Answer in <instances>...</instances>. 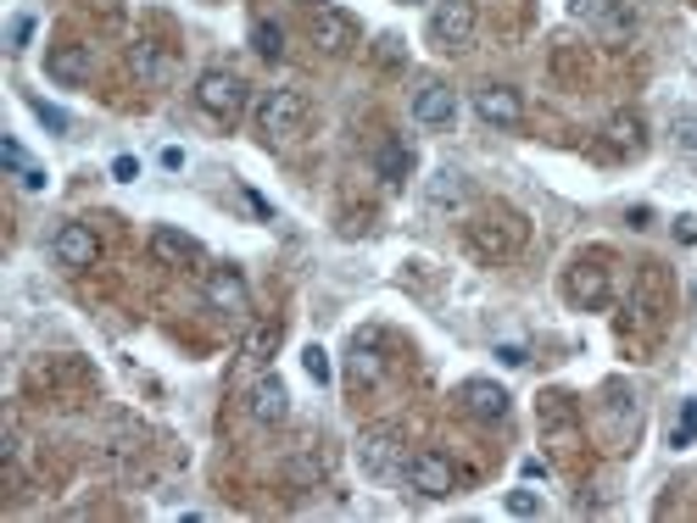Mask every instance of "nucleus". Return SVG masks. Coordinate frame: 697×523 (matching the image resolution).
I'll use <instances>...</instances> for the list:
<instances>
[{
    "label": "nucleus",
    "instance_id": "obj_1",
    "mask_svg": "<svg viewBox=\"0 0 697 523\" xmlns=\"http://www.w3.org/2000/svg\"><path fill=\"white\" fill-rule=\"evenodd\" d=\"M469 251L475 257H486V262H508V257H519L525 251V240H530V223L514 212V207H486L469 229Z\"/></svg>",
    "mask_w": 697,
    "mask_h": 523
},
{
    "label": "nucleus",
    "instance_id": "obj_2",
    "mask_svg": "<svg viewBox=\"0 0 697 523\" xmlns=\"http://www.w3.org/2000/svg\"><path fill=\"white\" fill-rule=\"evenodd\" d=\"M564 301L580 312H603L614 301V273H608V251H580L564 268Z\"/></svg>",
    "mask_w": 697,
    "mask_h": 523
},
{
    "label": "nucleus",
    "instance_id": "obj_3",
    "mask_svg": "<svg viewBox=\"0 0 697 523\" xmlns=\"http://www.w3.org/2000/svg\"><path fill=\"white\" fill-rule=\"evenodd\" d=\"M475 29H480L475 0H436V12H430V46L436 51H469Z\"/></svg>",
    "mask_w": 697,
    "mask_h": 523
},
{
    "label": "nucleus",
    "instance_id": "obj_4",
    "mask_svg": "<svg viewBox=\"0 0 697 523\" xmlns=\"http://www.w3.org/2000/svg\"><path fill=\"white\" fill-rule=\"evenodd\" d=\"M307 29H312V46H318V51H329V57L358 51V40H364L358 18L346 12V7H335V0H318V7L307 12Z\"/></svg>",
    "mask_w": 697,
    "mask_h": 523
},
{
    "label": "nucleus",
    "instance_id": "obj_5",
    "mask_svg": "<svg viewBox=\"0 0 697 523\" xmlns=\"http://www.w3.org/2000/svg\"><path fill=\"white\" fill-rule=\"evenodd\" d=\"M196 107H201L207 118H218V123H235L240 107H246V79L229 73V68H207V73L196 79Z\"/></svg>",
    "mask_w": 697,
    "mask_h": 523
},
{
    "label": "nucleus",
    "instance_id": "obj_6",
    "mask_svg": "<svg viewBox=\"0 0 697 523\" xmlns=\"http://www.w3.org/2000/svg\"><path fill=\"white\" fill-rule=\"evenodd\" d=\"M307 123V95L301 90H268L257 101V134L262 140H296Z\"/></svg>",
    "mask_w": 697,
    "mask_h": 523
},
{
    "label": "nucleus",
    "instance_id": "obj_7",
    "mask_svg": "<svg viewBox=\"0 0 697 523\" xmlns=\"http://www.w3.org/2000/svg\"><path fill=\"white\" fill-rule=\"evenodd\" d=\"M402 479H408V490H419V495H430V501H447V495L458 490V467H452L441 451H414V456L402 462Z\"/></svg>",
    "mask_w": 697,
    "mask_h": 523
},
{
    "label": "nucleus",
    "instance_id": "obj_8",
    "mask_svg": "<svg viewBox=\"0 0 697 523\" xmlns=\"http://www.w3.org/2000/svg\"><path fill=\"white\" fill-rule=\"evenodd\" d=\"M402 462H408V456H402V434H397V429L380 423V429H364V434H358V467H364L369 479L402 473Z\"/></svg>",
    "mask_w": 697,
    "mask_h": 523
},
{
    "label": "nucleus",
    "instance_id": "obj_9",
    "mask_svg": "<svg viewBox=\"0 0 697 523\" xmlns=\"http://www.w3.org/2000/svg\"><path fill=\"white\" fill-rule=\"evenodd\" d=\"M51 251H57V262H62L68 273H84V268L101 262V240H96L90 223H62L57 240H51Z\"/></svg>",
    "mask_w": 697,
    "mask_h": 523
},
{
    "label": "nucleus",
    "instance_id": "obj_10",
    "mask_svg": "<svg viewBox=\"0 0 697 523\" xmlns=\"http://www.w3.org/2000/svg\"><path fill=\"white\" fill-rule=\"evenodd\" d=\"M458 401H464V412L480 418V423H508V412H514V395H508L502 384H491V379H464V384H458Z\"/></svg>",
    "mask_w": 697,
    "mask_h": 523
},
{
    "label": "nucleus",
    "instance_id": "obj_11",
    "mask_svg": "<svg viewBox=\"0 0 697 523\" xmlns=\"http://www.w3.org/2000/svg\"><path fill=\"white\" fill-rule=\"evenodd\" d=\"M207 306L223 312V318H246L251 312V290H246L240 268H212L207 273Z\"/></svg>",
    "mask_w": 697,
    "mask_h": 523
},
{
    "label": "nucleus",
    "instance_id": "obj_12",
    "mask_svg": "<svg viewBox=\"0 0 697 523\" xmlns=\"http://www.w3.org/2000/svg\"><path fill=\"white\" fill-rule=\"evenodd\" d=\"M541 434L552 451H575L580 445V418L569 406V395H541Z\"/></svg>",
    "mask_w": 697,
    "mask_h": 523
},
{
    "label": "nucleus",
    "instance_id": "obj_13",
    "mask_svg": "<svg viewBox=\"0 0 697 523\" xmlns=\"http://www.w3.org/2000/svg\"><path fill=\"white\" fill-rule=\"evenodd\" d=\"M475 112H480L491 129H519V123H525V101H519V90H508V84L475 90Z\"/></svg>",
    "mask_w": 697,
    "mask_h": 523
},
{
    "label": "nucleus",
    "instance_id": "obj_14",
    "mask_svg": "<svg viewBox=\"0 0 697 523\" xmlns=\"http://www.w3.org/2000/svg\"><path fill=\"white\" fill-rule=\"evenodd\" d=\"M452 118H458V90H452V84H441V79L419 84V95H414V123L441 129V123H452Z\"/></svg>",
    "mask_w": 697,
    "mask_h": 523
},
{
    "label": "nucleus",
    "instance_id": "obj_15",
    "mask_svg": "<svg viewBox=\"0 0 697 523\" xmlns=\"http://www.w3.org/2000/svg\"><path fill=\"white\" fill-rule=\"evenodd\" d=\"M603 145L614 151V157H641L647 151V123H641V112H614L608 123H603Z\"/></svg>",
    "mask_w": 697,
    "mask_h": 523
},
{
    "label": "nucleus",
    "instance_id": "obj_16",
    "mask_svg": "<svg viewBox=\"0 0 697 523\" xmlns=\"http://www.w3.org/2000/svg\"><path fill=\"white\" fill-rule=\"evenodd\" d=\"M46 73L57 84H90L96 62H90V46H51L46 51Z\"/></svg>",
    "mask_w": 697,
    "mask_h": 523
},
{
    "label": "nucleus",
    "instance_id": "obj_17",
    "mask_svg": "<svg viewBox=\"0 0 697 523\" xmlns=\"http://www.w3.org/2000/svg\"><path fill=\"white\" fill-rule=\"evenodd\" d=\"M285 412H290V390H285V379L279 373H262L257 384H251V418L257 423H285Z\"/></svg>",
    "mask_w": 697,
    "mask_h": 523
},
{
    "label": "nucleus",
    "instance_id": "obj_18",
    "mask_svg": "<svg viewBox=\"0 0 697 523\" xmlns=\"http://www.w3.org/2000/svg\"><path fill=\"white\" fill-rule=\"evenodd\" d=\"M664 279H658V268H647L641 279H636V290H630V301H625V312H636L641 323H658L664 318Z\"/></svg>",
    "mask_w": 697,
    "mask_h": 523
},
{
    "label": "nucleus",
    "instance_id": "obj_19",
    "mask_svg": "<svg viewBox=\"0 0 697 523\" xmlns=\"http://www.w3.org/2000/svg\"><path fill=\"white\" fill-rule=\"evenodd\" d=\"M151 257L168 262V268H190V262H201V245L190 234H179V229H157L151 234Z\"/></svg>",
    "mask_w": 697,
    "mask_h": 523
},
{
    "label": "nucleus",
    "instance_id": "obj_20",
    "mask_svg": "<svg viewBox=\"0 0 697 523\" xmlns=\"http://www.w3.org/2000/svg\"><path fill=\"white\" fill-rule=\"evenodd\" d=\"M575 12H591V18H597V29H603V40H625V34L636 29V18H630V12L619 7V0H591V7L580 0Z\"/></svg>",
    "mask_w": 697,
    "mask_h": 523
},
{
    "label": "nucleus",
    "instance_id": "obj_21",
    "mask_svg": "<svg viewBox=\"0 0 697 523\" xmlns=\"http://www.w3.org/2000/svg\"><path fill=\"white\" fill-rule=\"evenodd\" d=\"M0 162H7V173L23 179V190H46V184H51V173H46L40 162H29V151H23L18 140H0Z\"/></svg>",
    "mask_w": 697,
    "mask_h": 523
},
{
    "label": "nucleus",
    "instance_id": "obj_22",
    "mask_svg": "<svg viewBox=\"0 0 697 523\" xmlns=\"http://www.w3.org/2000/svg\"><path fill=\"white\" fill-rule=\"evenodd\" d=\"M279 340H285V323H251L246 329V340H240V356H251V362H273V351H279Z\"/></svg>",
    "mask_w": 697,
    "mask_h": 523
},
{
    "label": "nucleus",
    "instance_id": "obj_23",
    "mask_svg": "<svg viewBox=\"0 0 697 523\" xmlns=\"http://www.w3.org/2000/svg\"><path fill=\"white\" fill-rule=\"evenodd\" d=\"M375 168H380L386 184H402V179L414 173V151H408V140H386L380 157H375Z\"/></svg>",
    "mask_w": 697,
    "mask_h": 523
},
{
    "label": "nucleus",
    "instance_id": "obj_24",
    "mask_svg": "<svg viewBox=\"0 0 697 523\" xmlns=\"http://www.w3.org/2000/svg\"><path fill=\"white\" fill-rule=\"evenodd\" d=\"M375 340H380L375 329L352 340V384H375V379L386 373V368H380V356H375Z\"/></svg>",
    "mask_w": 697,
    "mask_h": 523
},
{
    "label": "nucleus",
    "instance_id": "obj_25",
    "mask_svg": "<svg viewBox=\"0 0 697 523\" xmlns=\"http://www.w3.org/2000/svg\"><path fill=\"white\" fill-rule=\"evenodd\" d=\"M251 51H257L262 62H279V57H285V29H279L273 18H251Z\"/></svg>",
    "mask_w": 697,
    "mask_h": 523
},
{
    "label": "nucleus",
    "instance_id": "obj_26",
    "mask_svg": "<svg viewBox=\"0 0 697 523\" xmlns=\"http://www.w3.org/2000/svg\"><path fill=\"white\" fill-rule=\"evenodd\" d=\"M469 195V179L458 173V168H441L436 179H430V201L436 207H452V201H464Z\"/></svg>",
    "mask_w": 697,
    "mask_h": 523
},
{
    "label": "nucleus",
    "instance_id": "obj_27",
    "mask_svg": "<svg viewBox=\"0 0 697 523\" xmlns=\"http://www.w3.org/2000/svg\"><path fill=\"white\" fill-rule=\"evenodd\" d=\"M135 73H140L146 84H162V73H168V68H162V57H157V46H151V40H140V46H135Z\"/></svg>",
    "mask_w": 697,
    "mask_h": 523
},
{
    "label": "nucleus",
    "instance_id": "obj_28",
    "mask_svg": "<svg viewBox=\"0 0 697 523\" xmlns=\"http://www.w3.org/2000/svg\"><path fill=\"white\" fill-rule=\"evenodd\" d=\"M502 506H508L514 517H536V512H541V490L519 484V490H508V495H502Z\"/></svg>",
    "mask_w": 697,
    "mask_h": 523
},
{
    "label": "nucleus",
    "instance_id": "obj_29",
    "mask_svg": "<svg viewBox=\"0 0 697 523\" xmlns=\"http://www.w3.org/2000/svg\"><path fill=\"white\" fill-rule=\"evenodd\" d=\"M697 440V401H686L680 406V418H675V429H669V445L680 451V445H691Z\"/></svg>",
    "mask_w": 697,
    "mask_h": 523
},
{
    "label": "nucleus",
    "instance_id": "obj_30",
    "mask_svg": "<svg viewBox=\"0 0 697 523\" xmlns=\"http://www.w3.org/2000/svg\"><path fill=\"white\" fill-rule=\"evenodd\" d=\"M29 112L51 129V134H68V112L62 107H51V101H40V95H29Z\"/></svg>",
    "mask_w": 697,
    "mask_h": 523
},
{
    "label": "nucleus",
    "instance_id": "obj_31",
    "mask_svg": "<svg viewBox=\"0 0 697 523\" xmlns=\"http://www.w3.org/2000/svg\"><path fill=\"white\" fill-rule=\"evenodd\" d=\"M301 368H307L312 384H329V351H323V345H307V351H301Z\"/></svg>",
    "mask_w": 697,
    "mask_h": 523
},
{
    "label": "nucleus",
    "instance_id": "obj_32",
    "mask_svg": "<svg viewBox=\"0 0 697 523\" xmlns=\"http://www.w3.org/2000/svg\"><path fill=\"white\" fill-rule=\"evenodd\" d=\"M675 140L686 151H697V112H675Z\"/></svg>",
    "mask_w": 697,
    "mask_h": 523
},
{
    "label": "nucleus",
    "instance_id": "obj_33",
    "mask_svg": "<svg viewBox=\"0 0 697 523\" xmlns=\"http://www.w3.org/2000/svg\"><path fill=\"white\" fill-rule=\"evenodd\" d=\"M29 34H34V18H12V29H7V46H12V51H23V46H29Z\"/></svg>",
    "mask_w": 697,
    "mask_h": 523
},
{
    "label": "nucleus",
    "instance_id": "obj_34",
    "mask_svg": "<svg viewBox=\"0 0 697 523\" xmlns=\"http://www.w3.org/2000/svg\"><path fill=\"white\" fill-rule=\"evenodd\" d=\"M497 356H502L508 368H525V362H530V351H525L519 340H508V345H497Z\"/></svg>",
    "mask_w": 697,
    "mask_h": 523
},
{
    "label": "nucleus",
    "instance_id": "obj_35",
    "mask_svg": "<svg viewBox=\"0 0 697 523\" xmlns=\"http://www.w3.org/2000/svg\"><path fill=\"white\" fill-rule=\"evenodd\" d=\"M380 62H386V68H397V62H402V40H397V34H386V40H380Z\"/></svg>",
    "mask_w": 697,
    "mask_h": 523
},
{
    "label": "nucleus",
    "instance_id": "obj_36",
    "mask_svg": "<svg viewBox=\"0 0 697 523\" xmlns=\"http://www.w3.org/2000/svg\"><path fill=\"white\" fill-rule=\"evenodd\" d=\"M675 240H686V245H697V218H675Z\"/></svg>",
    "mask_w": 697,
    "mask_h": 523
},
{
    "label": "nucleus",
    "instance_id": "obj_37",
    "mask_svg": "<svg viewBox=\"0 0 697 523\" xmlns=\"http://www.w3.org/2000/svg\"><path fill=\"white\" fill-rule=\"evenodd\" d=\"M112 173H118V179H140V162H135V157H118Z\"/></svg>",
    "mask_w": 697,
    "mask_h": 523
},
{
    "label": "nucleus",
    "instance_id": "obj_38",
    "mask_svg": "<svg viewBox=\"0 0 697 523\" xmlns=\"http://www.w3.org/2000/svg\"><path fill=\"white\" fill-rule=\"evenodd\" d=\"M162 168H173V173H179V168H185V151H179V145H168V151H162Z\"/></svg>",
    "mask_w": 697,
    "mask_h": 523
},
{
    "label": "nucleus",
    "instance_id": "obj_39",
    "mask_svg": "<svg viewBox=\"0 0 697 523\" xmlns=\"http://www.w3.org/2000/svg\"><path fill=\"white\" fill-rule=\"evenodd\" d=\"M525 479H547V462H541V456H525Z\"/></svg>",
    "mask_w": 697,
    "mask_h": 523
}]
</instances>
